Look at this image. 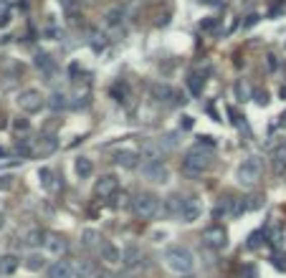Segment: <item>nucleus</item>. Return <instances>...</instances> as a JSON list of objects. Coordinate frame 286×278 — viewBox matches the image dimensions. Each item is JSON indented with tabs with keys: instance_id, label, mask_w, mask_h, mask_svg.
Instances as JSON below:
<instances>
[{
	"instance_id": "obj_14",
	"label": "nucleus",
	"mask_w": 286,
	"mask_h": 278,
	"mask_svg": "<svg viewBox=\"0 0 286 278\" xmlns=\"http://www.w3.org/2000/svg\"><path fill=\"white\" fill-rule=\"evenodd\" d=\"M46 248H49L54 255H61V253H66V248H69V245H66V240H64L61 235L51 233V235H49V240H46Z\"/></svg>"
},
{
	"instance_id": "obj_7",
	"label": "nucleus",
	"mask_w": 286,
	"mask_h": 278,
	"mask_svg": "<svg viewBox=\"0 0 286 278\" xmlns=\"http://www.w3.org/2000/svg\"><path fill=\"white\" fill-rule=\"evenodd\" d=\"M142 175H145L147 180H152V182H167V177H170L167 167H165L160 159H147V162L142 164Z\"/></svg>"
},
{
	"instance_id": "obj_52",
	"label": "nucleus",
	"mask_w": 286,
	"mask_h": 278,
	"mask_svg": "<svg viewBox=\"0 0 286 278\" xmlns=\"http://www.w3.org/2000/svg\"><path fill=\"white\" fill-rule=\"evenodd\" d=\"M84 3H99V0H84Z\"/></svg>"
},
{
	"instance_id": "obj_5",
	"label": "nucleus",
	"mask_w": 286,
	"mask_h": 278,
	"mask_svg": "<svg viewBox=\"0 0 286 278\" xmlns=\"http://www.w3.org/2000/svg\"><path fill=\"white\" fill-rule=\"evenodd\" d=\"M203 243L213 250H223L228 245V230L223 225H208L203 230Z\"/></svg>"
},
{
	"instance_id": "obj_43",
	"label": "nucleus",
	"mask_w": 286,
	"mask_h": 278,
	"mask_svg": "<svg viewBox=\"0 0 286 278\" xmlns=\"http://www.w3.org/2000/svg\"><path fill=\"white\" fill-rule=\"evenodd\" d=\"M117 200H119V202H114L117 207H127V205H129V202H127V200H129V197H127V192H122V195H119Z\"/></svg>"
},
{
	"instance_id": "obj_19",
	"label": "nucleus",
	"mask_w": 286,
	"mask_h": 278,
	"mask_svg": "<svg viewBox=\"0 0 286 278\" xmlns=\"http://www.w3.org/2000/svg\"><path fill=\"white\" fill-rule=\"evenodd\" d=\"M142 154L147 157V159H160L162 157V144H155V142H142Z\"/></svg>"
},
{
	"instance_id": "obj_27",
	"label": "nucleus",
	"mask_w": 286,
	"mask_h": 278,
	"mask_svg": "<svg viewBox=\"0 0 286 278\" xmlns=\"http://www.w3.org/2000/svg\"><path fill=\"white\" fill-rule=\"evenodd\" d=\"M266 240V235H263V230H256V233H251L248 235V243H246V248L248 250H256V248H261V243Z\"/></svg>"
},
{
	"instance_id": "obj_2",
	"label": "nucleus",
	"mask_w": 286,
	"mask_h": 278,
	"mask_svg": "<svg viewBox=\"0 0 286 278\" xmlns=\"http://www.w3.org/2000/svg\"><path fill=\"white\" fill-rule=\"evenodd\" d=\"M165 263H167V268L175 270V273H190L193 265H195L193 253H190L187 248H182V245L167 248V250H165Z\"/></svg>"
},
{
	"instance_id": "obj_51",
	"label": "nucleus",
	"mask_w": 286,
	"mask_h": 278,
	"mask_svg": "<svg viewBox=\"0 0 286 278\" xmlns=\"http://www.w3.org/2000/svg\"><path fill=\"white\" fill-rule=\"evenodd\" d=\"M97 278H114V275H112V273H99Z\"/></svg>"
},
{
	"instance_id": "obj_4",
	"label": "nucleus",
	"mask_w": 286,
	"mask_h": 278,
	"mask_svg": "<svg viewBox=\"0 0 286 278\" xmlns=\"http://www.w3.org/2000/svg\"><path fill=\"white\" fill-rule=\"evenodd\" d=\"M261 177V157H248L243 159V164L238 167V182L246 187H253Z\"/></svg>"
},
{
	"instance_id": "obj_17",
	"label": "nucleus",
	"mask_w": 286,
	"mask_h": 278,
	"mask_svg": "<svg viewBox=\"0 0 286 278\" xmlns=\"http://www.w3.org/2000/svg\"><path fill=\"white\" fill-rule=\"evenodd\" d=\"M89 46H91L97 53H102V51L107 48V36L99 33V31H89Z\"/></svg>"
},
{
	"instance_id": "obj_1",
	"label": "nucleus",
	"mask_w": 286,
	"mask_h": 278,
	"mask_svg": "<svg viewBox=\"0 0 286 278\" xmlns=\"http://www.w3.org/2000/svg\"><path fill=\"white\" fill-rule=\"evenodd\" d=\"M213 167V149H203V144L187 149V154L182 157V172L187 177H200L203 172H208Z\"/></svg>"
},
{
	"instance_id": "obj_28",
	"label": "nucleus",
	"mask_w": 286,
	"mask_h": 278,
	"mask_svg": "<svg viewBox=\"0 0 286 278\" xmlns=\"http://www.w3.org/2000/svg\"><path fill=\"white\" fill-rule=\"evenodd\" d=\"M182 200H185V197H177V195L167 197V212H172V215H180V210H182Z\"/></svg>"
},
{
	"instance_id": "obj_13",
	"label": "nucleus",
	"mask_w": 286,
	"mask_h": 278,
	"mask_svg": "<svg viewBox=\"0 0 286 278\" xmlns=\"http://www.w3.org/2000/svg\"><path fill=\"white\" fill-rule=\"evenodd\" d=\"M139 260H142V250H139L137 245H127V248L122 250V263H124L127 268L139 265Z\"/></svg>"
},
{
	"instance_id": "obj_23",
	"label": "nucleus",
	"mask_w": 286,
	"mask_h": 278,
	"mask_svg": "<svg viewBox=\"0 0 286 278\" xmlns=\"http://www.w3.org/2000/svg\"><path fill=\"white\" fill-rule=\"evenodd\" d=\"M74 273H76L79 278H91V275H94V265H91L89 260H79V263L74 265Z\"/></svg>"
},
{
	"instance_id": "obj_42",
	"label": "nucleus",
	"mask_w": 286,
	"mask_h": 278,
	"mask_svg": "<svg viewBox=\"0 0 286 278\" xmlns=\"http://www.w3.org/2000/svg\"><path fill=\"white\" fill-rule=\"evenodd\" d=\"M180 129H193V117H182V122H180Z\"/></svg>"
},
{
	"instance_id": "obj_9",
	"label": "nucleus",
	"mask_w": 286,
	"mask_h": 278,
	"mask_svg": "<svg viewBox=\"0 0 286 278\" xmlns=\"http://www.w3.org/2000/svg\"><path fill=\"white\" fill-rule=\"evenodd\" d=\"M117 190H119V180H117L114 175H104V177L97 182V187H94L97 197H102V200H112V197L117 195Z\"/></svg>"
},
{
	"instance_id": "obj_35",
	"label": "nucleus",
	"mask_w": 286,
	"mask_h": 278,
	"mask_svg": "<svg viewBox=\"0 0 286 278\" xmlns=\"http://www.w3.org/2000/svg\"><path fill=\"white\" fill-rule=\"evenodd\" d=\"M253 101H256L258 106H266V104H268V94H266V91H253Z\"/></svg>"
},
{
	"instance_id": "obj_50",
	"label": "nucleus",
	"mask_w": 286,
	"mask_h": 278,
	"mask_svg": "<svg viewBox=\"0 0 286 278\" xmlns=\"http://www.w3.org/2000/svg\"><path fill=\"white\" fill-rule=\"evenodd\" d=\"M278 94H281V99H286V86H281V89H278Z\"/></svg>"
},
{
	"instance_id": "obj_48",
	"label": "nucleus",
	"mask_w": 286,
	"mask_h": 278,
	"mask_svg": "<svg viewBox=\"0 0 286 278\" xmlns=\"http://www.w3.org/2000/svg\"><path fill=\"white\" fill-rule=\"evenodd\" d=\"M268 69H271V71L276 69V56H268Z\"/></svg>"
},
{
	"instance_id": "obj_26",
	"label": "nucleus",
	"mask_w": 286,
	"mask_h": 278,
	"mask_svg": "<svg viewBox=\"0 0 286 278\" xmlns=\"http://www.w3.org/2000/svg\"><path fill=\"white\" fill-rule=\"evenodd\" d=\"M56 147H59L56 137H46V139H41V144H38V152H41V154H51V152H56Z\"/></svg>"
},
{
	"instance_id": "obj_30",
	"label": "nucleus",
	"mask_w": 286,
	"mask_h": 278,
	"mask_svg": "<svg viewBox=\"0 0 286 278\" xmlns=\"http://www.w3.org/2000/svg\"><path fill=\"white\" fill-rule=\"evenodd\" d=\"M112 94H114V99H117V101H124V96L129 94V89H127V84H124V81H117V84L112 86Z\"/></svg>"
},
{
	"instance_id": "obj_20",
	"label": "nucleus",
	"mask_w": 286,
	"mask_h": 278,
	"mask_svg": "<svg viewBox=\"0 0 286 278\" xmlns=\"http://www.w3.org/2000/svg\"><path fill=\"white\" fill-rule=\"evenodd\" d=\"M102 255H104V260H109V263L122 260V250H119V248H114L112 243H102Z\"/></svg>"
},
{
	"instance_id": "obj_21",
	"label": "nucleus",
	"mask_w": 286,
	"mask_h": 278,
	"mask_svg": "<svg viewBox=\"0 0 286 278\" xmlns=\"http://www.w3.org/2000/svg\"><path fill=\"white\" fill-rule=\"evenodd\" d=\"M203 86H205V79H203V76H198V74H190V76H187V89H190L195 96L203 94Z\"/></svg>"
},
{
	"instance_id": "obj_47",
	"label": "nucleus",
	"mask_w": 286,
	"mask_h": 278,
	"mask_svg": "<svg viewBox=\"0 0 286 278\" xmlns=\"http://www.w3.org/2000/svg\"><path fill=\"white\" fill-rule=\"evenodd\" d=\"M170 23V13H162L160 18H157V26H167Z\"/></svg>"
},
{
	"instance_id": "obj_46",
	"label": "nucleus",
	"mask_w": 286,
	"mask_h": 278,
	"mask_svg": "<svg viewBox=\"0 0 286 278\" xmlns=\"http://www.w3.org/2000/svg\"><path fill=\"white\" fill-rule=\"evenodd\" d=\"M228 114H230V119H233V124H241V117H238V112H235L233 106H228Z\"/></svg>"
},
{
	"instance_id": "obj_24",
	"label": "nucleus",
	"mask_w": 286,
	"mask_h": 278,
	"mask_svg": "<svg viewBox=\"0 0 286 278\" xmlns=\"http://www.w3.org/2000/svg\"><path fill=\"white\" fill-rule=\"evenodd\" d=\"M273 172L281 177V175H286V149H278L276 152V157H273Z\"/></svg>"
},
{
	"instance_id": "obj_10",
	"label": "nucleus",
	"mask_w": 286,
	"mask_h": 278,
	"mask_svg": "<svg viewBox=\"0 0 286 278\" xmlns=\"http://www.w3.org/2000/svg\"><path fill=\"white\" fill-rule=\"evenodd\" d=\"M200 215H203L200 200H198V197H185V200H182V210H180L177 217H180L182 223H195Z\"/></svg>"
},
{
	"instance_id": "obj_36",
	"label": "nucleus",
	"mask_w": 286,
	"mask_h": 278,
	"mask_svg": "<svg viewBox=\"0 0 286 278\" xmlns=\"http://www.w3.org/2000/svg\"><path fill=\"white\" fill-rule=\"evenodd\" d=\"M41 238H43V233H41V230H33V233H28V240H26V243H28V245H38Z\"/></svg>"
},
{
	"instance_id": "obj_39",
	"label": "nucleus",
	"mask_w": 286,
	"mask_h": 278,
	"mask_svg": "<svg viewBox=\"0 0 286 278\" xmlns=\"http://www.w3.org/2000/svg\"><path fill=\"white\" fill-rule=\"evenodd\" d=\"M271 260H273V265H276L278 270H286V255H273Z\"/></svg>"
},
{
	"instance_id": "obj_16",
	"label": "nucleus",
	"mask_w": 286,
	"mask_h": 278,
	"mask_svg": "<svg viewBox=\"0 0 286 278\" xmlns=\"http://www.w3.org/2000/svg\"><path fill=\"white\" fill-rule=\"evenodd\" d=\"M38 180H41V185L46 187V190H56L59 185H56V175H54V170H49V167H41L38 170Z\"/></svg>"
},
{
	"instance_id": "obj_31",
	"label": "nucleus",
	"mask_w": 286,
	"mask_h": 278,
	"mask_svg": "<svg viewBox=\"0 0 286 278\" xmlns=\"http://www.w3.org/2000/svg\"><path fill=\"white\" fill-rule=\"evenodd\" d=\"M81 238H84V245H86V248H97L99 233H97V230H84V235H81Z\"/></svg>"
},
{
	"instance_id": "obj_22",
	"label": "nucleus",
	"mask_w": 286,
	"mask_h": 278,
	"mask_svg": "<svg viewBox=\"0 0 286 278\" xmlns=\"http://www.w3.org/2000/svg\"><path fill=\"white\" fill-rule=\"evenodd\" d=\"M94 172V164H91V159H86V157H79L76 159V175L79 177H89Z\"/></svg>"
},
{
	"instance_id": "obj_44",
	"label": "nucleus",
	"mask_w": 286,
	"mask_h": 278,
	"mask_svg": "<svg viewBox=\"0 0 286 278\" xmlns=\"http://www.w3.org/2000/svg\"><path fill=\"white\" fill-rule=\"evenodd\" d=\"M243 278H256V268L253 265H246L243 268Z\"/></svg>"
},
{
	"instance_id": "obj_32",
	"label": "nucleus",
	"mask_w": 286,
	"mask_h": 278,
	"mask_svg": "<svg viewBox=\"0 0 286 278\" xmlns=\"http://www.w3.org/2000/svg\"><path fill=\"white\" fill-rule=\"evenodd\" d=\"M243 202H246V210H258V207L263 205V197H261V195H251V197H246Z\"/></svg>"
},
{
	"instance_id": "obj_8",
	"label": "nucleus",
	"mask_w": 286,
	"mask_h": 278,
	"mask_svg": "<svg viewBox=\"0 0 286 278\" xmlns=\"http://www.w3.org/2000/svg\"><path fill=\"white\" fill-rule=\"evenodd\" d=\"M150 94H152L155 101H167V104H180V101H185V99H180V94H177L175 89H170L167 84H152V86H150Z\"/></svg>"
},
{
	"instance_id": "obj_25",
	"label": "nucleus",
	"mask_w": 286,
	"mask_h": 278,
	"mask_svg": "<svg viewBox=\"0 0 286 278\" xmlns=\"http://www.w3.org/2000/svg\"><path fill=\"white\" fill-rule=\"evenodd\" d=\"M49 106H51L54 112H59V109H66V106H69V96H66V94H59V91H56V94H54V96L49 99Z\"/></svg>"
},
{
	"instance_id": "obj_37",
	"label": "nucleus",
	"mask_w": 286,
	"mask_h": 278,
	"mask_svg": "<svg viewBox=\"0 0 286 278\" xmlns=\"http://www.w3.org/2000/svg\"><path fill=\"white\" fill-rule=\"evenodd\" d=\"M13 127H16V129H18V132H26V129H28V127H31V124H28V119H23V117H18V119H16V122H13Z\"/></svg>"
},
{
	"instance_id": "obj_12",
	"label": "nucleus",
	"mask_w": 286,
	"mask_h": 278,
	"mask_svg": "<svg viewBox=\"0 0 286 278\" xmlns=\"http://www.w3.org/2000/svg\"><path fill=\"white\" fill-rule=\"evenodd\" d=\"M127 18V11H124V6H114V8H109L107 11V16H104V23L109 26V28H114V26H122V21Z\"/></svg>"
},
{
	"instance_id": "obj_29",
	"label": "nucleus",
	"mask_w": 286,
	"mask_h": 278,
	"mask_svg": "<svg viewBox=\"0 0 286 278\" xmlns=\"http://www.w3.org/2000/svg\"><path fill=\"white\" fill-rule=\"evenodd\" d=\"M16 268H18V258L16 255H8V258L0 260V270H3V273H13Z\"/></svg>"
},
{
	"instance_id": "obj_45",
	"label": "nucleus",
	"mask_w": 286,
	"mask_h": 278,
	"mask_svg": "<svg viewBox=\"0 0 286 278\" xmlns=\"http://www.w3.org/2000/svg\"><path fill=\"white\" fill-rule=\"evenodd\" d=\"M59 3H61L66 11H74V8H76V0H59Z\"/></svg>"
},
{
	"instance_id": "obj_54",
	"label": "nucleus",
	"mask_w": 286,
	"mask_h": 278,
	"mask_svg": "<svg viewBox=\"0 0 286 278\" xmlns=\"http://www.w3.org/2000/svg\"><path fill=\"white\" fill-rule=\"evenodd\" d=\"M185 278H193V275H185Z\"/></svg>"
},
{
	"instance_id": "obj_53",
	"label": "nucleus",
	"mask_w": 286,
	"mask_h": 278,
	"mask_svg": "<svg viewBox=\"0 0 286 278\" xmlns=\"http://www.w3.org/2000/svg\"><path fill=\"white\" fill-rule=\"evenodd\" d=\"M0 225H3V215H0Z\"/></svg>"
},
{
	"instance_id": "obj_33",
	"label": "nucleus",
	"mask_w": 286,
	"mask_h": 278,
	"mask_svg": "<svg viewBox=\"0 0 286 278\" xmlns=\"http://www.w3.org/2000/svg\"><path fill=\"white\" fill-rule=\"evenodd\" d=\"M218 23H220L218 18H205V21L200 23V28H203V31H208V33H213V31H218Z\"/></svg>"
},
{
	"instance_id": "obj_18",
	"label": "nucleus",
	"mask_w": 286,
	"mask_h": 278,
	"mask_svg": "<svg viewBox=\"0 0 286 278\" xmlns=\"http://www.w3.org/2000/svg\"><path fill=\"white\" fill-rule=\"evenodd\" d=\"M36 66L46 74H54L56 71V61L49 56V53H36Z\"/></svg>"
},
{
	"instance_id": "obj_38",
	"label": "nucleus",
	"mask_w": 286,
	"mask_h": 278,
	"mask_svg": "<svg viewBox=\"0 0 286 278\" xmlns=\"http://www.w3.org/2000/svg\"><path fill=\"white\" fill-rule=\"evenodd\" d=\"M41 265H43V258H41V255H31V258H28V268L36 270V268H41Z\"/></svg>"
},
{
	"instance_id": "obj_41",
	"label": "nucleus",
	"mask_w": 286,
	"mask_h": 278,
	"mask_svg": "<svg viewBox=\"0 0 286 278\" xmlns=\"http://www.w3.org/2000/svg\"><path fill=\"white\" fill-rule=\"evenodd\" d=\"M162 142H165V147H170V149H172V147L177 144V139H175V134H165V139H162Z\"/></svg>"
},
{
	"instance_id": "obj_3",
	"label": "nucleus",
	"mask_w": 286,
	"mask_h": 278,
	"mask_svg": "<svg viewBox=\"0 0 286 278\" xmlns=\"http://www.w3.org/2000/svg\"><path fill=\"white\" fill-rule=\"evenodd\" d=\"M134 207V215L142 217V220H152L157 212H160V197L155 192H139L132 202Z\"/></svg>"
},
{
	"instance_id": "obj_40",
	"label": "nucleus",
	"mask_w": 286,
	"mask_h": 278,
	"mask_svg": "<svg viewBox=\"0 0 286 278\" xmlns=\"http://www.w3.org/2000/svg\"><path fill=\"white\" fill-rule=\"evenodd\" d=\"M256 23H258V16H256V13H251V16L243 21V28H251V26H256Z\"/></svg>"
},
{
	"instance_id": "obj_15",
	"label": "nucleus",
	"mask_w": 286,
	"mask_h": 278,
	"mask_svg": "<svg viewBox=\"0 0 286 278\" xmlns=\"http://www.w3.org/2000/svg\"><path fill=\"white\" fill-rule=\"evenodd\" d=\"M74 275V270H71V265H66L64 260H56L51 268H49V278H71Z\"/></svg>"
},
{
	"instance_id": "obj_11",
	"label": "nucleus",
	"mask_w": 286,
	"mask_h": 278,
	"mask_svg": "<svg viewBox=\"0 0 286 278\" xmlns=\"http://www.w3.org/2000/svg\"><path fill=\"white\" fill-rule=\"evenodd\" d=\"M137 159H139V154H137L134 149H119V152H114V162H117L119 167H124V170L137 167Z\"/></svg>"
},
{
	"instance_id": "obj_34",
	"label": "nucleus",
	"mask_w": 286,
	"mask_h": 278,
	"mask_svg": "<svg viewBox=\"0 0 286 278\" xmlns=\"http://www.w3.org/2000/svg\"><path fill=\"white\" fill-rule=\"evenodd\" d=\"M235 96H238L241 101H246V99H248V86H246L243 81H238V84H235Z\"/></svg>"
},
{
	"instance_id": "obj_49",
	"label": "nucleus",
	"mask_w": 286,
	"mask_h": 278,
	"mask_svg": "<svg viewBox=\"0 0 286 278\" xmlns=\"http://www.w3.org/2000/svg\"><path fill=\"white\" fill-rule=\"evenodd\" d=\"M278 127H286V112H283V114L278 117Z\"/></svg>"
},
{
	"instance_id": "obj_6",
	"label": "nucleus",
	"mask_w": 286,
	"mask_h": 278,
	"mask_svg": "<svg viewBox=\"0 0 286 278\" xmlns=\"http://www.w3.org/2000/svg\"><path fill=\"white\" fill-rule=\"evenodd\" d=\"M18 106H21L23 112H28V114L38 112V109L43 106V96H41V91H36V89H26V91H21V96H18Z\"/></svg>"
}]
</instances>
